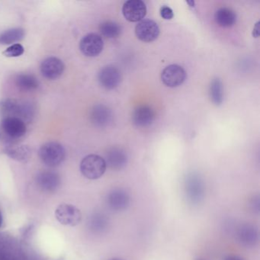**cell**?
<instances>
[{"mask_svg": "<svg viewBox=\"0 0 260 260\" xmlns=\"http://www.w3.org/2000/svg\"><path fill=\"white\" fill-rule=\"evenodd\" d=\"M25 37V30L21 28L9 29L0 34V44L3 45L20 41Z\"/></svg>", "mask_w": 260, "mask_h": 260, "instance_id": "20", "label": "cell"}, {"mask_svg": "<svg viewBox=\"0 0 260 260\" xmlns=\"http://www.w3.org/2000/svg\"><path fill=\"white\" fill-rule=\"evenodd\" d=\"M215 20L221 27H232L236 23V15L231 9L222 8L215 12Z\"/></svg>", "mask_w": 260, "mask_h": 260, "instance_id": "18", "label": "cell"}, {"mask_svg": "<svg viewBox=\"0 0 260 260\" xmlns=\"http://www.w3.org/2000/svg\"><path fill=\"white\" fill-rule=\"evenodd\" d=\"M90 118L93 125L97 127L105 128L112 122L113 115L112 110L106 105H95L90 113Z\"/></svg>", "mask_w": 260, "mask_h": 260, "instance_id": "15", "label": "cell"}, {"mask_svg": "<svg viewBox=\"0 0 260 260\" xmlns=\"http://www.w3.org/2000/svg\"><path fill=\"white\" fill-rule=\"evenodd\" d=\"M108 207L112 211H122L127 209L130 204V196L127 192L122 189H114L107 198Z\"/></svg>", "mask_w": 260, "mask_h": 260, "instance_id": "14", "label": "cell"}, {"mask_svg": "<svg viewBox=\"0 0 260 260\" xmlns=\"http://www.w3.org/2000/svg\"><path fill=\"white\" fill-rule=\"evenodd\" d=\"M135 34L143 42H152L160 34V28L154 21L146 19L136 26Z\"/></svg>", "mask_w": 260, "mask_h": 260, "instance_id": "9", "label": "cell"}, {"mask_svg": "<svg viewBox=\"0 0 260 260\" xmlns=\"http://www.w3.org/2000/svg\"><path fill=\"white\" fill-rule=\"evenodd\" d=\"M161 15L164 19L169 20L174 16L173 11L168 6H162L161 9Z\"/></svg>", "mask_w": 260, "mask_h": 260, "instance_id": "25", "label": "cell"}, {"mask_svg": "<svg viewBox=\"0 0 260 260\" xmlns=\"http://www.w3.org/2000/svg\"><path fill=\"white\" fill-rule=\"evenodd\" d=\"M2 223H3V218H2V211H0V228L2 227Z\"/></svg>", "mask_w": 260, "mask_h": 260, "instance_id": "28", "label": "cell"}, {"mask_svg": "<svg viewBox=\"0 0 260 260\" xmlns=\"http://www.w3.org/2000/svg\"><path fill=\"white\" fill-rule=\"evenodd\" d=\"M65 69L64 62L54 57L47 58L41 65V74L48 80H56L63 74Z\"/></svg>", "mask_w": 260, "mask_h": 260, "instance_id": "11", "label": "cell"}, {"mask_svg": "<svg viewBox=\"0 0 260 260\" xmlns=\"http://www.w3.org/2000/svg\"><path fill=\"white\" fill-rule=\"evenodd\" d=\"M204 260V259H197V260Z\"/></svg>", "mask_w": 260, "mask_h": 260, "instance_id": "31", "label": "cell"}, {"mask_svg": "<svg viewBox=\"0 0 260 260\" xmlns=\"http://www.w3.org/2000/svg\"><path fill=\"white\" fill-rule=\"evenodd\" d=\"M16 86L23 91H32L38 87L37 79L32 75L20 74L15 79Z\"/></svg>", "mask_w": 260, "mask_h": 260, "instance_id": "21", "label": "cell"}, {"mask_svg": "<svg viewBox=\"0 0 260 260\" xmlns=\"http://www.w3.org/2000/svg\"><path fill=\"white\" fill-rule=\"evenodd\" d=\"M186 70L177 65H172L166 66L161 73L162 83L171 88L181 86L186 79Z\"/></svg>", "mask_w": 260, "mask_h": 260, "instance_id": "5", "label": "cell"}, {"mask_svg": "<svg viewBox=\"0 0 260 260\" xmlns=\"http://www.w3.org/2000/svg\"><path fill=\"white\" fill-rule=\"evenodd\" d=\"M5 154L15 161L26 162L31 157V150L28 146H13L5 149Z\"/></svg>", "mask_w": 260, "mask_h": 260, "instance_id": "19", "label": "cell"}, {"mask_svg": "<svg viewBox=\"0 0 260 260\" xmlns=\"http://www.w3.org/2000/svg\"><path fill=\"white\" fill-rule=\"evenodd\" d=\"M236 238L243 247H254L258 243V230L254 225L243 224L236 230Z\"/></svg>", "mask_w": 260, "mask_h": 260, "instance_id": "10", "label": "cell"}, {"mask_svg": "<svg viewBox=\"0 0 260 260\" xmlns=\"http://www.w3.org/2000/svg\"><path fill=\"white\" fill-rule=\"evenodd\" d=\"M253 34H254V37H258L259 35H260V22H258L257 24H256Z\"/></svg>", "mask_w": 260, "mask_h": 260, "instance_id": "26", "label": "cell"}, {"mask_svg": "<svg viewBox=\"0 0 260 260\" xmlns=\"http://www.w3.org/2000/svg\"><path fill=\"white\" fill-rule=\"evenodd\" d=\"M185 192L189 202L197 204L202 201L204 195V183L196 175H190L186 179Z\"/></svg>", "mask_w": 260, "mask_h": 260, "instance_id": "4", "label": "cell"}, {"mask_svg": "<svg viewBox=\"0 0 260 260\" xmlns=\"http://www.w3.org/2000/svg\"><path fill=\"white\" fill-rule=\"evenodd\" d=\"M122 260V259H120V258H113V259H111V260Z\"/></svg>", "mask_w": 260, "mask_h": 260, "instance_id": "30", "label": "cell"}, {"mask_svg": "<svg viewBox=\"0 0 260 260\" xmlns=\"http://www.w3.org/2000/svg\"><path fill=\"white\" fill-rule=\"evenodd\" d=\"M98 80L100 85L106 90H113L119 86L122 81V74L116 66L108 65L99 71Z\"/></svg>", "mask_w": 260, "mask_h": 260, "instance_id": "8", "label": "cell"}, {"mask_svg": "<svg viewBox=\"0 0 260 260\" xmlns=\"http://www.w3.org/2000/svg\"><path fill=\"white\" fill-rule=\"evenodd\" d=\"M39 157L47 166L56 167L65 161L66 151L65 147L58 142H47L39 150Z\"/></svg>", "mask_w": 260, "mask_h": 260, "instance_id": "1", "label": "cell"}, {"mask_svg": "<svg viewBox=\"0 0 260 260\" xmlns=\"http://www.w3.org/2000/svg\"><path fill=\"white\" fill-rule=\"evenodd\" d=\"M155 113L151 107L142 105L136 108L132 115V122L136 127H148L154 122Z\"/></svg>", "mask_w": 260, "mask_h": 260, "instance_id": "16", "label": "cell"}, {"mask_svg": "<svg viewBox=\"0 0 260 260\" xmlns=\"http://www.w3.org/2000/svg\"><path fill=\"white\" fill-rule=\"evenodd\" d=\"M210 97L213 103L216 105H220L223 102V84L218 78H215L211 82L210 86Z\"/></svg>", "mask_w": 260, "mask_h": 260, "instance_id": "23", "label": "cell"}, {"mask_svg": "<svg viewBox=\"0 0 260 260\" xmlns=\"http://www.w3.org/2000/svg\"><path fill=\"white\" fill-rule=\"evenodd\" d=\"M103 40L98 34L91 33L86 34L82 38L80 42V49L85 56H98V54L103 50Z\"/></svg>", "mask_w": 260, "mask_h": 260, "instance_id": "6", "label": "cell"}, {"mask_svg": "<svg viewBox=\"0 0 260 260\" xmlns=\"http://www.w3.org/2000/svg\"><path fill=\"white\" fill-rule=\"evenodd\" d=\"M2 129L7 135L12 138H20L26 133L25 122L16 117H7L2 122Z\"/></svg>", "mask_w": 260, "mask_h": 260, "instance_id": "13", "label": "cell"}, {"mask_svg": "<svg viewBox=\"0 0 260 260\" xmlns=\"http://www.w3.org/2000/svg\"><path fill=\"white\" fill-rule=\"evenodd\" d=\"M225 260H244L241 257H237V256H230V257H228V258Z\"/></svg>", "mask_w": 260, "mask_h": 260, "instance_id": "27", "label": "cell"}, {"mask_svg": "<svg viewBox=\"0 0 260 260\" xmlns=\"http://www.w3.org/2000/svg\"><path fill=\"white\" fill-rule=\"evenodd\" d=\"M101 35L106 38H116L122 33V27L119 24L112 21H107L101 24L99 27Z\"/></svg>", "mask_w": 260, "mask_h": 260, "instance_id": "22", "label": "cell"}, {"mask_svg": "<svg viewBox=\"0 0 260 260\" xmlns=\"http://www.w3.org/2000/svg\"><path fill=\"white\" fill-rule=\"evenodd\" d=\"M122 13L129 22H139L147 15V6L141 0H129L124 3Z\"/></svg>", "mask_w": 260, "mask_h": 260, "instance_id": "7", "label": "cell"}, {"mask_svg": "<svg viewBox=\"0 0 260 260\" xmlns=\"http://www.w3.org/2000/svg\"><path fill=\"white\" fill-rule=\"evenodd\" d=\"M107 165L102 157L96 154H90L83 158L80 163L82 174L89 179H98L103 176Z\"/></svg>", "mask_w": 260, "mask_h": 260, "instance_id": "2", "label": "cell"}, {"mask_svg": "<svg viewBox=\"0 0 260 260\" xmlns=\"http://www.w3.org/2000/svg\"><path fill=\"white\" fill-rule=\"evenodd\" d=\"M188 3L190 5V6L191 7H194L195 5V2L194 1H187Z\"/></svg>", "mask_w": 260, "mask_h": 260, "instance_id": "29", "label": "cell"}, {"mask_svg": "<svg viewBox=\"0 0 260 260\" xmlns=\"http://www.w3.org/2000/svg\"><path fill=\"white\" fill-rule=\"evenodd\" d=\"M105 163L110 169L121 170L126 166L129 161L127 154L122 149L112 147L105 154Z\"/></svg>", "mask_w": 260, "mask_h": 260, "instance_id": "12", "label": "cell"}, {"mask_svg": "<svg viewBox=\"0 0 260 260\" xmlns=\"http://www.w3.org/2000/svg\"><path fill=\"white\" fill-rule=\"evenodd\" d=\"M24 51L25 49L22 44H15L8 47L2 52V54L6 58H18L24 54Z\"/></svg>", "mask_w": 260, "mask_h": 260, "instance_id": "24", "label": "cell"}, {"mask_svg": "<svg viewBox=\"0 0 260 260\" xmlns=\"http://www.w3.org/2000/svg\"><path fill=\"white\" fill-rule=\"evenodd\" d=\"M37 186L42 189L43 191L54 192L59 187L61 183L60 176L56 172L45 171L39 173L36 178Z\"/></svg>", "mask_w": 260, "mask_h": 260, "instance_id": "17", "label": "cell"}, {"mask_svg": "<svg viewBox=\"0 0 260 260\" xmlns=\"http://www.w3.org/2000/svg\"><path fill=\"white\" fill-rule=\"evenodd\" d=\"M55 217L61 225L74 227L81 222V211L74 205L61 204L55 211Z\"/></svg>", "mask_w": 260, "mask_h": 260, "instance_id": "3", "label": "cell"}]
</instances>
